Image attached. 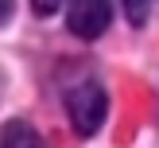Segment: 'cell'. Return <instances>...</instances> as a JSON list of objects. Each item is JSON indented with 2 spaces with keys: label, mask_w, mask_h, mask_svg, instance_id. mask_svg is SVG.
Returning a JSON list of instances; mask_svg holds the SVG:
<instances>
[{
  "label": "cell",
  "mask_w": 159,
  "mask_h": 148,
  "mask_svg": "<svg viewBox=\"0 0 159 148\" xmlns=\"http://www.w3.org/2000/svg\"><path fill=\"white\" fill-rule=\"evenodd\" d=\"M66 113H70V125H74L78 136H93L105 125V113H109L105 86L93 82V78H82L78 86H70L66 90Z\"/></svg>",
  "instance_id": "cell-1"
},
{
  "label": "cell",
  "mask_w": 159,
  "mask_h": 148,
  "mask_svg": "<svg viewBox=\"0 0 159 148\" xmlns=\"http://www.w3.org/2000/svg\"><path fill=\"white\" fill-rule=\"evenodd\" d=\"M0 86H4V74H0Z\"/></svg>",
  "instance_id": "cell-7"
},
{
  "label": "cell",
  "mask_w": 159,
  "mask_h": 148,
  "mask_svg": "<svg viewBox=\"0 0 159 148\" xmlns=\"http://www.w3.org/2000/svg\"><path fill=\"white\" fill-rule=\"evenodd\" d=\"M113 23V0H66V27L78 39H101Z\"/></svg>",
  "instance_id": "cell-2"
},
{
  "label": "cell",
  "mask_w": 159,
  "mask_h": 148,
  "mask_svg": "<svg viewBox=\"0 0 159 148\" xmlns=\"http://www.w3.org/2000/svg\"><path fill=\"white\" fill-rule=\"evenodd\" d=\"M12 8H16V0H0V23L12 20Z\"/></svg>",
  "instance_id": "cell-6"
},
{
  "label": "cell",
  "mask_w": 159,
  "mask_h": 148,
  "mask_svg": "<svg viewBox=\"0 0 159 148\" xmlns=\"http://www.w3.org/2000/svg\"><path fill=\"white\" fill-rule=\"evenodd\" d=\"M0 148H47V144H43V136H39L27 121L12 117V121H4V129H0Z\"/></svg>",
  "instance_id": "cell-3"
},
{
  "label": "cell",
  "mask_w": 159,
  "mask_h": 148,
  "mask_svg": "<svg viewBox=\"0 0 159 148\" xmlns=\"http://www.w3.org/2000/svg\"><path fill=\"white\" fill-rule=\"evenodd\" d=\"M152 8H155V0H120V12H124V20H128L132 27H144L148 16H152Z\"/></svg>",
  "instance_id": "cell-4"
},
{
  "label": "cell",
  "mask_w": 159,
  "mask_h": 148,
  "mask_svg": "<svg viewBox=\"0 0 159 148\" xmlns=\"http://www.w3.org/2000/svg\"><path fill=\"white\" fill-rule=\"evenodd\" d=\"M58 4H62V0H31V12H35V16H54Z\"/></svg>",
  "instance_id": "cell-5"
}]
</instances>
